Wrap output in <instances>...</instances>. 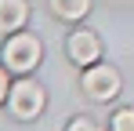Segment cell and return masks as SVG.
<instances>
[{"mask_svg":"<svg viewBox=\"0 0 134 131\" xmlns=\"http://www.w3.org/2000/svg\"><path fill=\"white\" fill-rule=\"evenodd\" d=\"M7 109L18 120H33L44 109V87L36 84V80H29V77H18L11 84V91H7Z\"/></svg>","mask_w":134,"mask_h":131,"instance_id":"cell-2","label":"cell"},{"mask_svg":"<svg viewBox=\"0 0 134 131\" xmlns=\"http://www.w3.org/2000/svg\"><path fill=\"white\" fill-rule=\"evenodd\" d=\"M65 51H69V58L76 66H94L102 58V40H98V33H91V29H76V33H69Z\"/></svg>","mask_w":134,"mask_h":131,"instance_id":"cell-4","label":"cell"},{"mask_svg":"<svg viewBox=\"0 0 134 131\" xmlns=\"http://www.w3.org/2000/svg\"><path fill=\"white\" fill-rule=\"evenodd\" d=\"M80 87H83V95H87L91 102H112V98L120 95V73H116L112 66L94 62V66H87V73L80 77Z\"/></svg>","mask_w":134,"mask_h":131,"instance_id":"cell-3","label":"cell"},{"mask_svg":"<svg viewBox=\"0 0 134 131\" xmlns=\"http://www.w3.org/2000/svg\"><path fill=\"white\" fill-rule=\"evenodd\" d=\"M36 62H40V40L33 37V33H11L7 37V44H4V66L11 69V73H18V77H25L29 69H36Z\"/></svg>","mask_w":134,"mask_h":131,"instance_id":"cell-1","label":"cell"},{"mask_svg":"<svg viewBox=\"0 0 134 131\" xmlns=\"http://www.w3.org/2000/svg\"><path fill=\"white\" fill-rule=\"evenodd\" d=\"M7 66H0V102H7V91H11V80H7Z\"/></svg>","mask_w":134,"mask_h":131,"instance_id":"cell-9","label":"cell"},{"mask_svg":"<svg viewBox=\"0 0 134 131\" xmlns=\"http://www.w3.org/2000/svg\"><path fill=\"white\" fill-rule=\"evenodd\" d=\"M65 131H102L94 120H87V117H76V120H69V128Z\"/></svg>","mask_w":134,"mask_h":131,"instance_id":"cell-8","label":"cell"},{"mask_svg":"<svg viewBox=\"0 0 134 131\" xmlns=\"http://www.w3.org/2000/svg\"><path fill=\"white\" fill-rule=\"evenodd\" d=\"M29 18V4L25 0H0V29L4 33H18Z\"/></svg>","mask_w":134,"mask_h":131,"instance_id":"cell-5","label":"cell"},{"mask_svg":"<svg viewBox=\"0 0 134 131\" xmlns=\"http://www.w3.org/2000/svg\"><path fill=\"white\" fill-rule=\"evenodd\" d=\"M51 11L65 22H80L91 11V0H51Z\"/></svg>","mask_w":134,"mask_h":131,"instance_id":"cell-6","label":"cell"},{"mask_svg":"<svg viewBox=\"0 0 134 131\" xmlns=\"http://www.w3.org/2000/svg\"><path fill=\"white\" fill-rule=\"evenodd\" d=\"M112 131H134V109H120L112 117Z\"/></svg>","mask_w":134,"mask_h":131,"instance_id":"cell-7","label":"cell"}]
</instances>
